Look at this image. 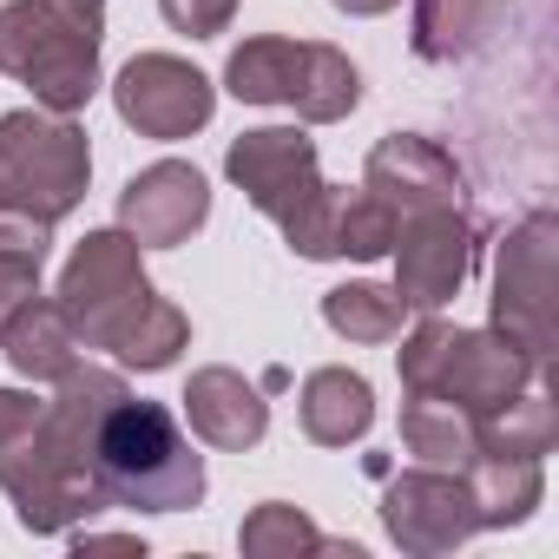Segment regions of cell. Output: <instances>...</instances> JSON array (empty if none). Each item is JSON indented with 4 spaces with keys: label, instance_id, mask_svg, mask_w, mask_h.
I'll use <instances>...</instances> for the list:
<instances>
[{
    "label": "cell",
    "instance_id": "1",
    "mask_svg": "<svg viewBox=\"0 0 559 559\" xmlns=\"http://www.w3.org/2000/svg\"><path fill=\"white\" fill-rule=\"evenodd\" d=\"M60 310L73 317L86 349H112L126 369H171L191 343V317L152 290L145 243L126 230H86V243L60 270Z\"/></svg>",
    "mask_w": 559,
    "mask_h": 559
},
{
    "label": "cell",
    "instance_id": "2",
    "mask_svg": "<svg viewBox=\"0 0 559 559\" xmlns=\"http://www.w3.org/2000/svg\"><path fill=\"white\" fill-rule=\"evenodd\" d=\"M224 171L230 185L284 230V243L310 263H336V204L343 191L323 185V165H317V145L297 132V126H257V132H237L230 152H224Z\"/></svg>",
    "mask_w": 559,
    "mask_h": 559
},
{
    "label": "cell",
    "instance_id": "3",
    "mask_svg": "<svg viewBox=\"0 0 559 559\" xmlns=\"http://www.w3.org/2000/svg\"><path fill=\"white\" fill-rule=\"evenodd\" d=\"M106 0H8L0 8V73L34 86V106L80 112L99 93Z\"/></svg>",
    "mask_w": 559,
    "mask_h": 559
},
{
    "label": "cell",
    "instance_id": "4",
    "mask_svg": "<svg viewBox=\"0 0 559 559\" xmlns=\"http://www.w3.org/2000/svg\"><path fill=\"white\" fill-rule=\"evenodd\" d=\"M93 474H99L106 500L132 507V513H185L204 500V454L191 448V435L178 428V415L165 402L126 395L99 428Z\"/></svg>",
    "mask_w": 559,
    "mask_h": 559
},
{
    "label": "cell",
    "instance_id": "5",
    "mask_svg": "<svg viewBox=\"0 0 559 559\" xmlns=\"http://www.w3.org/2000/svg\"><path fill=\"white\" fill-rule=\"evenodd\" d=\"M395 369H402V389L408 395H441V402H461V408H493L520 389H533L546 376V362H533L526 349H513L500 330H461L448 323L441 310L421 317L402 349H395Z\"/></svg>",
    "mask_w": 559,
    "mask_h": 559
},
{
    "label": "cell",
    "instance_id": "6",
    "mask_svg": "<svg viewBox=\"0 0 559 559\" xmlns=\"http://www.w3.org/2000/svg\"><path fill=\"white\" fill-rule=\"evenodd\" d=\"M224 86L243 106H290L304 126H336L362 106V73L330 40H284L257 34L224 60Z\"/></svg>",
    "mask_w": 559,
    "mask_h": 559
},
{
    "label": "cell",
    "instance_id": "7",
    "mask_svg": "<svg viewBox=\"0 0 559 559\" xmlns=\"http://www.w3.org/2000/svg\"><path fill=\"white\" fill-rule=\"evenodd\" d=\"M86 178H93V145L67 112L47 106L0 112V204L8 211L60 224L80 211Z\"/></svg>",
    "mask_w": 559,
    "mask_h": 559
},
{
    "label": "cell",
    "instance_id": "8",
    "mask_svg": "<svg viewBox=\"0 0 559 559\" xmlns=\"http://www.w3.org/2000/svg\"><path fill=\"white\" fill-rule=\"evenodd\" d=\"M474 250H480V224L467 204H435V211H408L395 217V297L421 317L448 310L467 276H474Z\"/></svg>",
    "mask_w": 559,
    "mask_h": 559
},
{
    "label": "cell",
    "instance_id": "9",
    "mask_svg": "<svg viewBox=\"0 0 559 559\" xmlns=\"http://www.w3.org/2000/svg\"><path fill=\"white\" fill-rule=\"evenodd\" d=\"M552 263H559V217L526 211L493 263V330L533 362L552 356Z\"/></svg>",
    "mask_w": 559,
    "mask_h": 559
},
{
    "label": "cell",
    "instance_id": "10",
    "mask_svg": "<svg viewBox=\"0 0 559 559\" xmlns=\"http://www.w3.org/2000/svg\"><path fill=\"white\" fill-rule=\"evenodd\" d=\"M0 493L14 500V520L27 533H73L80 520H93L99 507H112L106 487H99V474H93V461L60 454L34 428L0 448Z\"/></svg>",
    "mask_w": 559,
    "mask_h": 559
},
{
    "label": "cell",
    "instance_id": "11",
    "mask_svg": "<svg viewBox=\"0 0 559 559\" xmlns=\"http://www.w3.org/2000/svg\"><path fill=\"white\" fill-rule=\"evenodd\" d=\"M112 106L139 139H191L217 112V86L178 53H139L112 80Z\"/></svg>",
    "mask_w": 559,
    "mask_h": 559
},
{
    "label": "cell",
    "instance_id": "12",
    "mask_svg": "<svg viewBox=\"0 0 559 559\" xmlns=\"http://www.w3.org/2000/svg\"><path fill=\"white\" fill-rule=\"evenodd\" d=\"M382 526L415 559H435V552L467 546L480 533L467 474L461 467H408V474H395L389 493H382Z\"/></svg>",
    "mask_w": 559,
    "mask_h": 559
},
{
    "label": "cell",
    "instance_id": "13",
    "mask_svg": "<svg viewBox=\"0 0 559 559\" xmlns=\"http://www.w3.org/2000/svg\"><path fill=\"white\" fill-rule=\"evenodd\" d=\"M204 217H211V185L185 158H158L139 178H126V191H119V230L139 237L145 250L191 243V230H204Z\"/></svg>",
    "mask_w": 559,
    "mask_h": 559
},
{
    "label": "cell",
    "instance_id": "14",
    "mask_svg": "<svg viewBox=\"0 0 559 559\" xmlns=\"http://www.w3.org/2000/svg\"><path fill=\"white\" fill-rule=\"evenodd\" d=\"M362 191L382 198L395 217L435 211V204H467V178H461L454 152H441L421 132H389L362 165Z\"/></svg>",
    "mask_w": 559,
    "mask_h": 559
},
{
    "label": "cell",
    "instance_id": "15",
    "mask_svg": "<svg viewBox=\"0 0 559 559\" xmlns=\"http://www.w3.org/2000/svg\"><path fill=\"white\" fill-rule=\"evenodd\" d=\"M185 421L204 448L217 454H243L270 435V402L257 382H243L237 369H198L185 382Z\"/></svg>",
    "mask_w": 559,
    "mask_h": 559
},
{
    "label": "cell",
    "instance_id": "16",
    "mask_svg": "<svg viewBox=\"0 0 559 559\" xmlns=\"http://www.w3.org/2000/svg\"><path fill=\"white\" fill-rule=\"evenodd\" d=\"M80 330H73V317L60 310V297H27L8 323H0V356L14 362V376H27V382H60L73 362H80Z\"/></svg>",
    "mask_w": 559,
    "mask_h": 559
},
{
    "label": "cell",
    "instance_id": "17",
    "mask_svg": "<svg viewBox=\"0 0 559 559\" xmlns=\"http://www.w3.org/2000/svg\"><path fill=\"white\" fill-rule=\"evenodd\" d=\"M507 27V0H415V53L428 67H454L474 60L480 47H493Z\"/></svg>",
    "mask_w": 559,
    "mask_h": 559
},
{
    "label": "cell",
    "instance_id": "18",
    "mask_svg": "<svg viewBox=\"0 0 559 559\" xmlns=\"http://www.w3.org/2000/svg\"><path fill=\"white\" fill-rule=\"evenodd\" d=\"M297 415L317 448H349L376 428V389L356 369H317L297 395Z\"/></svg>",
    "mask_w": 559,
    "mask_h": 559
},
{
    "label": "cell",
    "instance_id": "19",
    "mask_svg": "<svg viewBox=\"0 0 559 559\" xmlns=\"http://www.w3.org/2000/svg\"><path fill=\"white\" fill-rule=\"evenodd\" d=\"M461 474H467L480 533L487 526H520L546 500V461H533V454H474Z\"/></svg>",
    "mask_w": 559,
    "mask_h": 559
},
{
    "label": "cell",
    "instance_id": "20",
    "mask_svg": "<svg viewBox=\"0 0 559 559\" xmlns=\"http://www.w3.org/2000/svg\"><path fill=\"white\" fill-rule=\"evenodd\" d=\"M552 441H559V408L539 389H520V395L474 415V454H533V461H546Z\"/></svg>",
    "mask_w": 559,
    "mask_h": 559
},
{
    "label": "cell",
    "instance_id": "21",
    "mask_svg": "<svg viewBox=\"0 0 559 559\" xmlns=\"http://www.w3.org/2000/svg\"><path fill=\"white\" fill-rule=\"evenodd\" d=\"M402 448L421 467H467L474 461V408L441 402V395H408L402 402Z\"/></svg>",
    "mask_w": 559,
    "mask_h": 559
},
{
    "label": "cell",
    "instance_id": "22",
    "mask_svg": "<svg viewBox=\"0 0 559 559\" xmlns=\"http://www.w3.org/2000/svg\"><path fill=\"white\" fill-rule=\"evenodd\" d=\"M323 323L349 343H395L402 323H408V304L395 297V284H336L323 297Z\"/></svg>",
    "mask_w": 559,
    "mask_h": 559
},
{
    "label": "cell",
    "instance_id": "23",
    "mask_svg": "<svg viewBox=\"0 0 559 559\" xmlns=\"http://www.w3.org/2000/svg\"><path fill=\"white\" fill-rule=\"evenodd\" d=\"M237 546H243L250 559H284V552H336V546L317 533V520H310V513H297L290 500H263V507L243 520Z\"/></svg>",
    "mask_w": 559,
    "mask_h": 559
},
{
    "label": "cell",
    "instance_id": "24",
    "mask_svg": "<svg viewBox=\"0 0 559 559\" xmlns=\"http://www.w3.org/2000/svg\"><path fill=\"white\" fill-rule=\"evenodd\" d=\"M389 243H395V211L382 198H369V191H343V204H336V257L376 263V257H389Z\"/></svg>",
    "mask_w": 559,
    "mask_h": 559
},
{
    "label": "cell",
    "instance_id": "25",
    "mask_svg": "<svg viewBox=\"0 0 559 559\" xmlns=\"http://www.w3.org/2000/svg\"><path fill=\"white\" fill-rule=\"evenodd\" d=\"M47 243H53V224H40V217H27V211H8V204H0V270L40 276Z\"/></svg>",
    "mask_w": 559,
    "mask_h": 559
},
{
    "label": "cell",
    "instance_id": "26",
    "mask_svg": "<svg viewBox=\"0 0 559 559\" xmlns=\"http://www.w3.org/2000/svg\"><path fill=\"white\" fill-rule=\"evenodd\" d=\"M158 14H165L178 34H191V40H211V34L230 27L237 0H158Z\"/></svg>",
    "mask_w": 559,
    "mask_h": 559
},
{
    "label": "cell",
    "instance_id": "27",
    "mask_svg": "<svg viewBox=\"0 0 559 559\" xmlns=\"http://www.w3.org/2000/svg\"><path fill=\"white\" fill-rule=\"evenodd\" d=\"M34 421H40V402H34L27 389H0V448L21 441Z\"/></svg>",
    "mask_w": 559,
    "mask_h": 559
},
{
    "label": "cell",
    "instance_id": "28",
    "mask_svg": "<svg viewBox=\"0 0 559 559\" xmlns=\"http://www.w3.org/2000/svg\"><path fill=\"white\" fill-rule=\"evenodd\" d=\"M336 14H356V21H376V14H389V8H402V0H330Z\"/></svg>",
    "mask_w": 559,
    "mask_h": 559
}]
</instances>
